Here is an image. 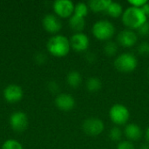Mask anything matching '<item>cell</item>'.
Instances as JSON below:
<instances>
[{
  "instance_id": "9",
  "label": "cell",
  "mask_w": 149,
  "mask_h": 149,
  "mask_svg": "<svg viewBox=\"0 0 149 149\" xmlns=\"http://www.w3.org/2000/svg\"><path fill=\"white\" fill-rule=\"evenodd\" d=\"M138 41V34L130 29H125L119 32L117 36V44L125 48H130L135 45Z\"/></svg>"
},
{
  "instance_id": "8",
  "label": "cell",
  "mask_w": 149,
  "mask_h": 149,
  "mask_svg": "<svg viewBox=\"0 0 149 149\" xmlns=\"http://www.w3.org/2000/svg\"><path fill=\"white\" fill-rule=\"evenodd\" d=\"M71 48L77 52H85L90 45V39L88 36L83 32H76L70 38Z\"/></svg>"
},
{
  "instance_id": "33",
  "label": "cell",
  "mask_w": 149,
  "mask_h": 149,
  "mask_svg": "<svg viewBox=\"0 0 149 149\" xmlns=\"http://www.w3.org/2000/svg\"><path fill=\"white\" fill-rule=\"evenodd\" d=\"M139 149H149V144L148 143H144V144H141L140 146Z\"/></svg>"
},
{
  "instance_id": "19",
  "label": "cell",
  "mask_w": 149,
  "mask_h": 149,
  "mask_svg": "<svg viewBox=\"0 0 149 149\" xmlns=\"http://www.w3.org/2000/svg\"><path fill=\"white\" fill-rule=\"evenodd\" d=\"M102 82L97 77H90L86 83V88L89 93H97L101 89Z\"/></svg>"
},
{
  "instance_id": "31",
  "label": "cell",
  "mask_w": 149,
  "mask_h": 149,
  "mask_svg": "<svg viewBox=\"0 0 149 149\" xmlns=\"http://www.w3.org/2000/svg\"><path fill=\"white\" fill-rule=\"evenodd\" d=\"M141 9L142 10V11L144 12V14L148 17H149V2H148L145 5H143Z\"/></svg>"
},
{
  "instance_id": "22",
  "label": "cell",
  "mask_w": 149,
  "mask_h": 149,
  "mask_svg": "<svg viewBox=\"0 0 149 149\" xmlns=\"http://www.w3.org/2000/svg\"><path fill=\"white\" fill-rule=\"evenodd\" d=\"M88 11H89V7H88L87 3H83V2H79V3L75 4L73 14L85 18L87 16Z\"/></svg>"
},
{
  "instance_id": "23",
  "label": "cell",
  "mask_w": 149,
  "mask_h": 149,
  "mask_svg": "<svg viewBox=\"0 0 149 149\" xmlns=\"http://www.w3.org/2000/svg\"><path fill=\"white\" fill-rule=\"evenodd\" d=\"M137 52L141 56L143 57L149 56V42L148 41L141 42L137 47Z\"/></svg>"
},
{
  "instance_id": "7",
  "label": "cell",
  "mask_w": 149,
  "mask_h": 149,
  "mask_svg": "<svg viewBox=\"0 0 149 149\" xmlns=\"http://www.w3.org/2000/svg\"><path fill=\"white\" fill-rule=\"evenodd\" d=\"M75 4L70 0H57L53 3V10L56 16L63 18L71 17L74 12Z\"/></svg>"
},
{
  "instance_id": "20",
  "label": "cell",
  "mask_w": 149,
  "mask_h": 149,
  "mask_svg": "<svg viewBox=\"0 0 149 149\" xmlns=\"http://www.w3.org/2000/svg\"><path fill=\"white\" fill-rule=\"evenodd\" d=\"M104 53L107 57H113L117 54L118 52V44L113 40L107 41L103 46Z\"/></svg>"
},
{
  "instance_id": "26",
  "label": "cell",
  "mask_w": 149,
  "mask_h": 149,
  "mask_svg": "<svg viewBox=\"0 0 149 149\" xmlns=\"http://www.w3.org/2000/svg\"><path fill=\"white\" fill-rule=\"evenodd\" d=\"M137 34L141 35V37H148L149 36V23L148 21L146 22L144 24H142L138 30Z\"/></svg>"
},
{
  "instance_id": "16",
  "label": "cell",
  "mask_w": 149,
  "mask_h": 149,
  "mask_svg": "<svg viewBox=\"0 0 149 149\" xmlns=\"http://www.w3.org/2000/svg\"><path fill=\"white\" fill-rule=\"evenodd\" d=\"M69 26L72 31H75V33L82 32V31L84 30L86 26V20L84 17H81L73 14L69 18Z\"/></svg>"
},
{
  "instance_id": "14",
  "label": "cell",
  "mask_w": 149,
  "mask_h": 149,
  "mask_svg": "<svg viewBox=\"0 0 149 149\" xmlns=\"http://www.w3.org/2000/svg\"><path fill=\"white\" fill-rule=\"evenodd\" d=\"M23 97V90L17 85H9L3 90V98L10 103H15L21 100Z\"/></svg>"
},
{
  "instance_id": "12",
  "label": "cell",
  "mask_w": 149,
  "mask_h": 149,
  "mask_svg": "<svg viewBox=\"0 0 149 149\" xmlns=\"http://www.w3.org/2000/svg\"><path fill=\"white\" fill-rule=\"evenodd\" d=\"M43 26L50 33H57L62 28V23L59 17L54 14H47L43 18Z\"/></svg>"
},
{
  "instance_id": "10",
  "label": "cell",
  "mask_w": 149,
  "mask_h": 149,
  "mask_svg": "<svg viewBox=\"0 0 149 149\" xmlns=\"http://www.w3.org/2000/svg\"><path fill=\"white\" fill-rule=\"evenodd\" d=\"M10 124L11 128L16 132H23L28 126V118L24 113L18 111L11 114Z\"/></svg>"
},
{
  "instance_id": "17",
  "label": "cell",
  "mask_w": 149,
  "mask_h": 149,
  "mask_svg": "<svg viewBox=\"0 0 149 149\" xmlns=\"http://www.w3.org/2000/svg\"><path fill=\"white\" fill-rule=\"evenodd\" d=\"M123 11H124L123 10V6L120 3L112 1L105 13H107L108 16H110L112 17L117 18V17H120L122 16Z\"/></svg>"
},
{
  "instance_id": "30",
  "label": "cell",
  "mask_w": 149,
  "mask_h": 149,
  "mask_svg": "<svg viewBox=\"0 0 149 149\" xmlns=\"http://www.w3.org/2000/svg\"><path fill=\"white\" fill-rule=\"evenodd\" d=\"M36 60H37V62H38V64H43V63H45V60H46V56H45V54H44V53H38V54L36 56Z\"/></svg>"
},
{
  "instance_id": "11",
  "label": "cell",
  "mask_w": 149,
  "mask_h": 149,
  "mask_svg": "<svg viewBox=\"0 0 149 149\" xmlns=\"http://www.w3.org/2000/svg\"><path fill=\"white\" fill-rule=\"evenodd\" d=\"M123 134L126 136L127 140L129 141H140L143 134L144 132L142 130V128L135 123H127L123 130Z\"/></svg>"
},
{
  "instance_id": "25",
  "label": "cell",
  "mask_w": 149,
  "mask_h": 149,
  "mask_svg": "<svg viewBox=\"0 0 149 149\" xmlns=\"http://www.w3.org/2000/svg\"><path fill=\"white\" fill-rule=\"evenodd\" d=\"M117 149H136L134 143L132 141H129L127 140L121 141L118 143Z\"/></svg>"
},
{
  "instance_id": "2",
  "label": "cell",
  "mask_w": 149,
  "mask_h": 149,
  "mask_svg": "<svg viewBox=\"0 0 149 149\" xmlns=\"http://www.w3.org/2000/svg\"><path fill=\"white\" fill-rule=\"evenodd\" d=\"M71 49L70 39L63 35H55L52 37L47 43L48 52L55 57L62 58L66 56Z\"/></svg>"
},
{
  "instance_id": "1",
  "label": "cell",
  "mask_w": 149,
  "mask_h": 149,
  "mask_svg": "<svg viewBox=\"0 0 149 149\" xmlns=\"http://www.w3.org/2000/svg\"><path fill=\"white\" fill-rule=\"evenodd\" d=\"M148 17L144 14L141 8L129 6L127 7L121 16L122 23L127 27V29L130 30H138L142 24L148 22Z\"/></svg>"
},
{
  "instance_id": "29",
  "label": "cell",
  "mask_w": 149,
  "mask_h": 149,
  "mask_svg": "<svg viewBox=\"0 0 149 149\" xmlns=\"http://www.w3.org/2000/svg\"><path fill=\"white\" fill-rule=\"evenodd\" d=\"M48 88H49V90H50L51 92H52V93H57V92L58 91V89H59L58 85L56 82H54V81H52V82L49 83Z\"/></svg>"
},
{
  "instance_id": "34",
  "label": "cell",
  "mask_w": 149,
  "mask_h": 149,
  "mask_svg": "<svg viewBox=\"0 0 149 149\" xmlns=\"http://www.w3.org/2000/svg\"><path fill=\"white\" fill-rule=\"evenodd\" d=\"M148 79H149V68L148 69Z\"/></svg>"
},
{
  "instance_id": "27",
  "label": "cell",
  "mask_w": 149,
  "mask_h": 149,
  "mask_svg": "<svg viewBox=\"0 0 149 149\" xmlns=\"http://www.w3.org/2000/svg\"><path fill=\"white\" fill-rule=\"evenodd\" d=\"M147 3H148L147 0H129L128 1V3H129L130 6L137 7V8H141Z\"/></svg>"
},
{
  "instance_id": "21",
  "label": "cell",
  "mask_w": 149,
  "mask_h": 149,
  "mask_svg": "<svg viewBox=\"0 0 149 149\" xmlns=\"http://www.w3.org/2000/svg\"><path fill=\"white\" fill-rule=\"evenodd\" d=\"M123 130L120 127H117V126H114L113 127L109 133H108V136H109V139L113 141V142H120L121 141V138L123 136Z\"/></svg>"
},
{
  "instance_id": "13",
  "label": "cell",
  "mask_w": 149,
  "mask_h": 149,
  "mask_svg": "<svg viewBox=\"0 0 149 149\" xmlns=\"http://www.w3.org/2000/svg\"><path fill=\"white\" fill-rule=\"evenodd\" d=\"M55 105L62 111L68 112L74 108L75 100L73 96L68 93H60L55 99Z\"/></svg>"
},
{
  "instance_id": "32",
  "label": "cell",
  "mask_w": 149,
  "mask_h": 149,
  "mask_svg": "<svg viewBox=\"0 0 149 149\" xmlns=\"http://www.w3.org/2000/svg\"><path fill=\"white\" fill-rule=\"evenodd\" d=\"M144 135H145V138L147 140V142L149 144V127L146 129V131L144 133Z\"/></svg>"
},
{
  "instance_id": "24",
  "label": "cell",
  "mask_w": 149,
  "mask_h": 149,
  "mask_svg": "<svg viewBox=\"0 0 149 149\" xmlns=\"http://www.w3.org/2000/svg\"><path fill=\"white\" fill-rule=\"evenodd\" d=\"M2 149H23V147L15 140H8L3 144Z\"/></svg>"
},
{
  "instance_id": "18",
  "label": "cell",
  "mask_w": 149,
  "mask_h": 149,
  "mask_svg": "<svg viewBox=\"0 0 149 149\" xmlns=\"http://www.w3.org/2000/svg\"><path fill=\"white\" fill-rule=\"evenodd\" d=\"M66 81L69 86L77 88L82 83V76L78 71H71L66 76Z\"/></svg>"
},
{
  "instance_id": "6",
  "label": "cell",
  "mask_w": 149,
  "mask_h": 149,
  "mask_svg": "<svg viewBox=\"0 0 149 149\" xmlns=\"http://www.w3.org/2000/svg\"><path fill=\"white\" fill-rule=\"evenodd\" d=\"M105 124L98 117H89L82 123L83 132L89 136H98L103 133Z\"/></svg>"
},
{
  "instance_id": "28",
  "label": "cell",
  "mask_w": 149,
  "mask_h": 149,
  "mask_svg": "<svg viewBox=\"0 0 149 149\" xmlns=\"http://www.w3.org/2000/svg\"><path fill=\"white\" fill-rule=\"evenodd\" d=\"M85 58H86V60L88 63H90V64L94 63V62L96 61V58H97L96 54H95V53H93V52H86V53Z\"/></svg>"
},
{
  "instance_id": "3",
  "label": "cell",
  "mask_w": 149,
  "mask_h": 149,
  "mask_svg": "<svg viewBox=\"0 0 149 149\" xmlns=\"http://www.w3.org/2000/svg\"><path fill=\"white\" fill-rule=\"evenodd\" d=\"M92 33L95 38L100 41H109L115 33L114 24L107 19L96 21L92 27Z\"/></svg>"
},
{
  "instance_id": "5",
  "label": "cell",
  "mask_w": 149,
  "mask_h": 149,
  "mask_svg": "<svg viewBox=\"0 0 149 149\" xmlns=\"http://www.w3.org/2000/svg\"><path fill=\"white\" fill-rule=\"evenodd\" d=\"M108 115L111 121L117 127L126 126L130 119L129 109L125 105L120 103L114 104L111 107L108 112Z\"/></svg>"
},
{
  "instance_id": "15",
  "label": "cell",
  "mask_w": 149,
  "mask_h": 149,
  "mask_svg": "<svg viewBox=\"0 0 149 149\" xmlns=\"http://www.w3.org/2000/svg\"><path fill=\"white\" fill-rule=\"evenodd\" d=\"M111 2V0H90L87 5L89 10L93 12H106Z\"/></svg>"
},
{
  "instance_id": "4",
  "label": "cell",
  "mask_w": 149,
  "mask_h": 149,
  "mask_svg": "<svg viewBox=\"0 0 149 149\" xmlns=\"http://www.w3.org/2000/svg\"><path fill=\"white\" fill-rule=\"evenodd\" d=\"M114 67L123 73H130L138 66V59L132 52H123L119 54L114 59Z\"/></svg>"
}]
</instances>
